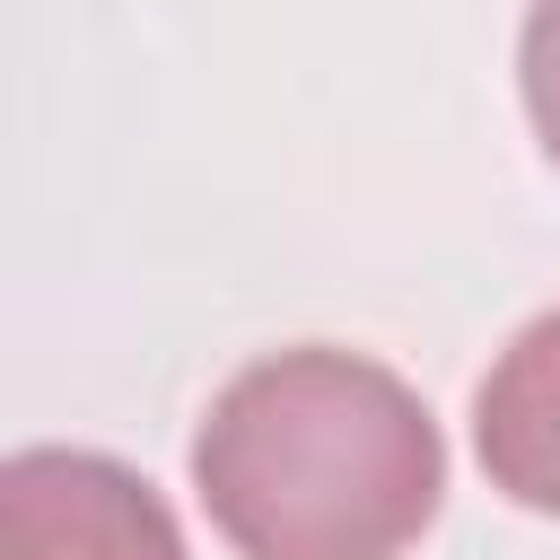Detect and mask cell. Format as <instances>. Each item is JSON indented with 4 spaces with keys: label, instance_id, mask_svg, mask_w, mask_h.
<instances>
[{
    "label": "cell",
    "instance_id": "6da1fadb",
    "mask_svg": "<svg viewBox=\"0 0 560 560\" xmlns=\"http://www.w3.org/2000/svg\"><path fill=\"white\" fill-rule=\"evenodd\" d=\"M192 490L245 560H402L438 525L446 438L385 359L298 341L210 394Z\"/></svg>",
    "mask_w": 560,
    "mask_h": 560
},
{
    "label": "cell",
    "instance_id": "277c9868",
    "mask_svg": "<svg viewBox=\"0 0 560 560\" xmlns=\"http://www.w3.org/2000/svg\"><path fill=\"white\" fill-rule=\"evenodd\" d=\"M516 79H525V114H534V131H542V158L560 166V9H534V18H525Z\"/></svg>",
    "mask_w": 560,
    "mask_h": 560
},
{
    "label": "cell",
    "instance_id": "7a4b0ae2",
    "mask_svg": "<svg viewBox=\"0 0 560 560\" xmlns=\"http://www.w3.org/2000/svg\"><path fill=\"white\" fill-rule=\"evenodd\" d=\"M0 560H184V525L96 446H26L0 464Z\"/></svg>",
    "mask_w": 560,
    "mask_h": 560
},
{
    "label": "cell",
    "instance_id": "3957f363",
    "mask_svg": "<svg viewBox=\"0 0 560 560\" xmlns=\"http://www.w3.org/2000/svg\"><path fill=\"white\" fill-rule=\"evenodd\" d=\"M472 446L490 490L534 516H560V306L534 315L472 394Z\"/></svg>",
    "mask_w": 560,
    "mask_h": 560
}]
</instances>
